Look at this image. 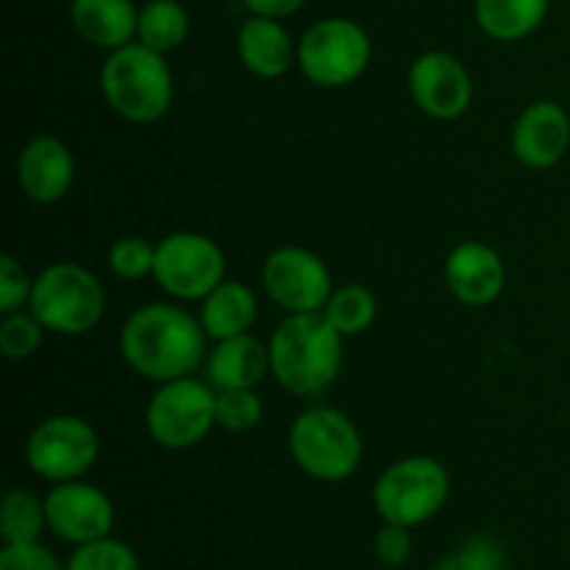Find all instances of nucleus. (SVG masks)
Masks as SVG:
<instances>
[{
	"label": "nucleus",
	"instance_id": "obj_17",
	"mask_svg": "<svg viewBox=\"0 0 570 570\" xmlns=\"http://www.w3.org/2000/svg\"><path fill=\"white\" fill-rule=\"evenodd\" d=\"M237 56L256 78H282L298 65V45L276 17L250 14L237 31Z\"/></svg>",
	"mask_w": 570,
	"mask_h": 570
},
{
	"label": "nucleus",
	"instance_id": "obj_12",
	"mask_svg": "<svg viewBox=\"0 0 570 570\" xmlns=\"http://www.w3.org/2000/svg\"><path fill=\"white\" fill-rule=\"evenodd\" d=\"M45 515L50 532L72 546L109 538L115 527V507L109 495L81 479L53 484L45 495Z\"/></svg>",
	"mask_w": 570,
	"mask_h": 570
},
{
	"label": "nucleus",
	"instance_id": "obj_30",
	"mask_svg": "<svg viewBox=\"0 0 570 570\" xmlns=\"http://www.w3.org/2000/svg\"><path fill=\"white\" fill-rule=\"evenodd\" d=\"M31 287L33 278L28 276L26 267H22L11 254L0 256V312L9 315V312L28 306Z\"/></svg>",
	"mask_w": 570,
	"mask_h": 570
},
{
	"label": "nucleus",
	"instance_id": "obj_10",
	"mask_svg": "<svg viewBox=\"0 0 570 570\" xmlns=\"http://www.w3.org/2000/svg\"><path fill=\"white\" fill-rule=\"evenodd\" d=\"M98 454V432L78 415L45 417L26 443V460L33 476L53 484L81 479L92 471Z\"/></svg>",
	"mask_w": 570,
	"mask_h": 570
},
{
	"label": "nucleus",
	"instance_id": "obj_6",
	"mask_svg": "<svg viewBox=\"0 0 570 570\" xmlns=\"http://www.w3.org/2000/svg\"><path fill=\"white\" fill-rule=\"evenodd\" d=\"M451 493V476L434 456H406L393 462L373 488V507L384 523L421 527L438 515Z\"/></svg>",
	"mask_w": 570,
	"mask_h": 570
},
{
	"label": "nucleus",
	"instance_id": "obj_33",
	"mask_svg": "<svg viewBox=\"0 0 570 570\" xmlns=\"http://www.w3.org/2000/svg\"><path fill=\"white\" fill-rule=\"evenodd\" d=\"M243 3L250 14L276 17V20H282V17L295 14L306 0H243Z\"/></svg>",
	"mask_w": 570,
	"mask_h": 570
},
{
	"label": "nucleus",
	"instance_id": "obj_7",
	"mask_svg": "<svg viewBox=\"0 0 570 570\" xmlns=\"http://www.w3.org/2000/svg\"><path fill=\"white\" fill-rule=\"evenodd\" d=\"M217 426V390L195 376L156 387L145 410V429L159 449L187 451Z\"/></svg>",
	"mask_w": 570,
	"mask_h": 570
},
{
	"label": "nucleus",
	"instance_id": "obj_15",
	"mask_svg": "<svg viewBox=\"0 0 570 570\" xmlns=\"http://www.w3.org/2000/svg\"><path fill=\"white\" fill-rule=\"evenodd\" d=\"M443 273L449 293L465 306H490L507 287V265L499 250L473 239L445 256Z\"/></svg>",
	"mask_w": 570,
	"mask_h": 570
},
{
	"label": "nucleus",
	"instance_id": "obj_1",
	"mask_svg": "<svg viewBox=\"0 0 570 570\" xmlns=\"http://www.w3.org/2000/svg\"><path fill=\"white\" fill-rule=\"evenodd\" d=\"M206 332L184 306L154 301L126 317L120 328V354L134 373L156 384L195 376L209 356Z\"/></svg>",
	"mask_w": 570,
	"mask_h": 570
},
{
	"label": "nucleus",
	"instance_id": "obj_27",
	"mask_svg": "<svg viewBox=\"0 0 570 570\" xmlns=\"http://www.w3.org/2000/svg\"><path fill=\"white\" fill-rule=\"evenodd\" d=\"M262 415H265V404H262L256 387L217 393V426H223L226 432H250L259 426Z\"/></svg>",
	"mask_w": 570,
	"mask_h": 570
},
{
	"label": "nucleus",
	"instance_id": "obj_16",
	"mask_svg": "<svg viewBox=\"0 0 570 570\" xmlns=\"http://www.w3.org/2000/svg\"><path fill=\"white\" fill-rule=\"evenodd\" d=\"M76 181V159L59 137H33L17 159V184L33 204H59Z\"/></svg>",
	"mask_w": 570,
	"mask_h": 570
},
{
	"label": "nucleus",
	"instance_id": "obj_13",
	"mask_svg": "<svg viewBox=\"0 0 570 570\" xmlns=\"http://www.w3.org/2000/svg\"><path fill=\"white\" fill-rule=\"evenodd\" d=\"M410 95L423 115L456 120L473 104V78L454 53L429 50L412 61Z\"/></svg>",
	"mask_w": 570,
	"mask_h": 570
},
{
	"label": "nucleus",
	"instance_id": "obj_18",
	"mask_svg": "<svg viewBox=\"0 0 570 570\" xmlns=\"http://www.w3.org/2000/svg\"><path fill=\"white\" fill-rule=\"evenodd\" d=\"M267 373H271V348L250 332L217 340L206 356V379L217 393L256 387Z\"/></svg>",
	"mask_w": 570,
	"mask_h": 570
},
{
	"label": "nucleus",
	"instance_id": "obj_21",
	"mask_svg": "<svg viewBox=\"0 0 570 570\" xmlns=\"http://www.w3.org/2000/svg\"><path fill=\"white\" fill-rule=\"evenodd\" d=\"M549 14V0H476L473 17L484 37L518 42L538 31Z\"/></svg>",
	"mask_w": 570,
	"mask_h": 570
},
{
	"label": "nucleus",
	"instance_id": "obj_4",
	"mask_svg": "<svg viewBox=\"0 0 570 570\" xmlns=\"http://www.w3.org/2000/svg\"><path fill=\"white\" fill-rule=\"evenodd\" d=\"M289 454L306 476L337 484L354 476L362 462V434L337 406H309L287 432Z\"/></svg>",
	"mask_w": 570,
	"mask_h": 570
},
{
	"label": "nucleus",
	"instance_id": "obj_5",
	"mask_svg": "<svg viewBox=\"0 0 570 570\" xmlns=\"http://www.w3.org/2000/svg\"><path fill=\"white\" fill-rule=\"evenodd\" d=\"M28 309L42 321L48 332L61 337H81L104 321V284L78 262H53L33 278Z\"/></svg>",
	"mask_w": 570,
	"mask_h": 570
},
{
	"label": "nucleus",
	"instance_id": "obj_24",
	"mask_svg": "<svg viewBox=\"0 0 570 570\" xmlns=\"http://www.w3.org/2000/svg\"><path fill=\"white\" fill-rule=\"evenodd\" d=\"M48 529L45 501L28 490H9L0 507V534L9 546L39 543V534Z\"/></svg>",
	"mask_w": 570,
	"mask_h": 570
},
{
	"label": "nucleus",
	"instance_id": "obj_29",
	"mask_svg": "<svg viewBox=\"0 0 570 570\" xmlns=\"http://www.w3.org/2000/svg\"><path fill=\"white\" fill-rule=\"evenodd\" d=\"M504 546L490 534H473L451 560H443L438 570H504Z\"/></svg>",
	"mask_w": 570,
	"mask_h": 570
},
{
	"label": "nucleus",
	"instance_id": "obj_28",
	"mask_svg": "<svg viewBox=\"0 0 570 570\" xmlns=\"http://www.w3.org/2000/svg\"><path fill=\"white\" fill-rule=\"evenodd\" d=\"M156 245L145 237H120L109 248V271L120 282H142L154 276Z\"/></svg>",
	"mask_w": 570,
	"mask_h": 570
},
{
	"label": "nucleus",
	"instance_id": "obj_11",
	"mask_svg": "<svg viewBox=\"0 0 570 570\" xmlns=\"http://www.w3.org/2000/svg\"><path fill=\"white\" fill-rule=\"evenodd\" d=\"M262 287L267 298L287 315H309L326 309L334 293V278L315 250L284 245L262 265Z\"/></svg>",
	"mask_w": 570,
	"mask_h": 570
},
{
	"label": "nucleus",
	"instance_id": "obj_31",
	"mask_svg": "<svg viewBox=\"0 0 570 570\" xmlns=\"http://www.w3.org/2000/svg\"><path fill=\"white\" fill-rule=\"evenodd\" d=\"M0 570H67L42 543H14L0 551Z\"/></svg>",
	"mask_w": 570,
	"mask_h": 570
},
{
	"label": "nucleus",
	"instance_id": "obj_25",
	"mask_svg": "<svg viewBox=\"0 0 570 570\" xmlns=\"http://www.w3.org/2000/svg\"><path fill=\"white\" fill-rule=\"evenodd\" d=\"M45 332L48 328L42 326V321L31 309L9 312V315H3V323H0V354L11 362L31 360L39 351V345H42Z\"/></svg>",
	"mask_w": 570,
	"mask_h": 570
},
{
	"label": "nucleus",
	"instance_id": "obj_22",
	"mask_svg": "<svg viewBox=\"0 0 570 570\" xmlns=\"http://www.w3.org/2000/svg\"><path fill=\"white\" fill-rule=\"evenodd\" d=\"M189 33V14L178 0H148L139 9L137 22V42L170 53L181 48Z\"/></svg>",
	"mask_w": 570,
	"mask_h": 570
},
{
	"label": "nucleus",
	"instance_id": "obj_3",
	"mask_svg": "<svg viewBox=\"0 0 570 570\" xmlns=\"http://www.w3.org/2000/svg\"><path fill=\"white\" fill-rule=\"evenodd\" d=\"M100 92L122 120L156 122L170 111L176 83L165 53L134 39L109 50L100 67Z\"/></svg>",
	"mask_w": 570,
	"mask_h": 570
},
{
	"label": "nucleus",
	"instance_id": "obj_9",
	"mask_svg": "<svg viewBox=\"0 0 570 570\" xmlns=\"http://www.w3.org/2000/svg\"><path fill=\"white\" fill-rule=\"evenodd\" d=\"M154 278L173 298L204 301L226 282V254L206 234L173 232L156 243Z\"/></svg>",
	"mask_w": 570,
	"mask_h": 570
},
{
	"label": "nucleus",
	"instance_id": "obj_19",
	"mask_svg": "<svg viewBox=\"0 0 570 570\" xmlns=\"http://www.w3.org/2000/svg\"><path fill=\"white\" fill-rule=\"evenodd\" d=\"M70 22L83 42L117 50L137 39L139 9L134 0H72Z\"/></svg>",
	"mask_w": 570,
	"mask_h": 570
},
{
	"label": "nucleus",
	"instance_id": "obj_2",
	"mask_svg": "<svg viewBox=\"0 0 570 570\" xmlns=\"http://www.w3.org/2000/svg\"><path fill=\"white\" fill-rule=\"evenodd\" d=\"M343 340L323 312L287 315L267 343L273 379L301 399L321 395L343 371Z\"/></svg>",
	"mask_w": 570,
	"mask_h": 570
},
{
	"label": "nucleus",
	"instance_id": "obj_14",
	"mask_svg": "<svg viewBox=\"0 0 570 570\" xmlns=\"http://www.w3.org/2000/svg\"><path fill=\"white\" fill-rule=\"evenodd\" d=\"M570 148V115L557 100H534L512 126V154L529 170H549Z\"/></svg>",
	"mask_w": 570,
	"mask_h": 570
},
{
	"label": "nucleus",
	"instance_id": "obj_23",
	"mask_svg": "<svg viewBox=\"0 0 570 570\" xmlns=\"http://www.w3.org/2000/svg\"><path fill=\"white\" fill-rule=\"evenodd\" d=\"M323 315L343 337H356L376 323L379 301L365 284H343V287H334Z\"/></svg>",
	"mask_w": 570,
	"mask_h": 570
},
{
	"label": "nucleus",
	"instance_id": "obj_8",
	"mask_svg": "<svg viewBox=\"0 0 570 570\" xmlns=\"http://www.w3.org/2000/svg\"><path fill=\"white\" fill-rule=\"evenodd\" d=\"M371 37L348 17H323L298 39V67L315 87L340 89L367 70Z\"/></svg>",
	"mask_w": 570,
	"mask_h": 570
},
{
	"label": "nucleus",
	"instance_id": "obj_26",
	"mask_svg": "<svg viewBox=\"0 0 570 570\" xmlns=\"http://www.w3.org/2000/svg\"><path fill=\"white\" fill-rule=\"evenodd\" d=\"M67 570H139V560L131 546L115 538H100L76 546Z\"/></svg>",
	"mask_w": 570,
	"mask_h": 570
},
{
	"label": "nucleus",
	"instance_id": "obj_32",
	"mask_svg": "<svg viewBox=\"0 0 570 570\" xmlns=\"http://www.w3.org/2000/svg\"><path fill=\"white\" fill-rule=\"evenodd\" d=\"M373 551H376L379 560L390 568H399L410 560L412 554V538L410 529L399 527V523H384L376 532V540H373Z\"/></svg>",
	"mask_w": 570,
	"mask_h": 570
},
{
	"label": "nucleus",
	"instance_id": "obj_20",
	"mask_svg": "<svg viewBox=\"0 0 570 570\" xmlns=\"http://www.w3.org/2000/svg\"><path fill=\"white\" fill-rule=\"evenodd\" d=\"M256 295L254 289L245 287L243 282H226L217 284L204 301H200L198 321L204 326L209 340H228L248 334L250 326L256 323Z\"/></svg>",
	"mask_w": 570,
	"mask_h": 570
}]
</instances>
